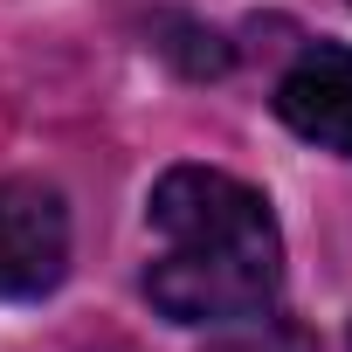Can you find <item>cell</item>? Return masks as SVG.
Wrapping results in <instances>:
<instances>
[{
	"instance_id": "6da1fadb",
	"label": "cell",
	"mask_w": 352,
	"mask_h": 352,
	"mask_svg": "<svg viewBox=\"0 0 352 352\" xmlns=\"http://www.w3.org/2000/svg\"><path fill=\"white\" fill-rule=\"evenodd\" d=\"M152 228L166 235L159 263L145 270V297L173 324H235L263 318L283 283V235L256 187L214 166H173L145 201Z\"/></svg>"
},
{
	"instance_id": "7a4b0ae2",
	"label": "cell",
	"mask_w": 352,
	"mask_h": 352,
	"mask_svg": "<svg viewBox=\"0 0 352 352\" xmlns=\"http://www.w3.org/2000/svg\"><path fill=\"white\" fill-rule=\"evenodd\" d=\"M69 270V214L42 180H0V297H42Z\"/></svg>"
},
{
	"instance_id": "3957f363",
	"label": "cell",
	"mask_w": 352,
	"mask_h": 352,
	"mask_svg": "<svg viewBox=\"0 0 352 352\" xmlns=\"http://www.w3.org/2000/svg\"><path fill=\"white\" fill-rule=\"evenodd\" d=\"M276 118H283L304 145L352 159V49H345V42L304 49V56L283 69V83H276Z\"/></svg>"
},
{
	"instance_id": "277c9868",
	"label": "cell",
	"mask_w": 352,
	"mask_h": 352,
	"mask_svg": "<svg viewBox=\"0 0 352 352\" xmlns=\"http://www.w3.org/2000/svg\"><path fill=\"white\" fill-rule=\"evenodd\" d=\"M208 352H311V331H297V324H256V331L214 338Z\"/></svg>"
}]
</instances>
